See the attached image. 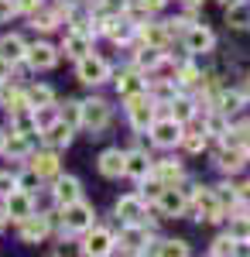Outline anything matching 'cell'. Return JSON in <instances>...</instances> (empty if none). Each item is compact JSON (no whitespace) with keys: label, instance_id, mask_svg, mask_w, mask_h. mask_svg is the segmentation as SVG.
<instances>
[{"label":"cell","instance_id":"6da1fadb","mask_svg":"<svg viewBox=\"0 0 250 257\" xmlns=\"http://www.w3.org/2000/svg\"><path fill=\"white\" fill-rule=\"evenodd\" d=\"M113 123V106L99 96H89V99H79V127L89 134V138H99L106 127Z\"/></svg>","mask_w":250,"mask_h":257},{"label":"cell","instance_id":"7a4b0ae2","mask_svg":"<svg viewBox=\"0 0 250 257\" xmlns=\"http://www.w3.org/2000/svg\"><path fill=\"white\" fill-rule=\"evenodd\" d=\"M93 223H96V209H93L86 199H76V202H65V206H58V226H62V237H76V233H86Z\"/></svg>","mask_w":250,"mask_h":257},{"label":"cell","instance_id":"3957f363","mask_svg":"<svg viewBox=\"0 0 250 257\" xmlns=\"http://www.w3.org/2000/svg\"><path fill=\"white\" fill-rule=\"evenodd\" d=\"M189 209L195 213L199 223H223L226 219V209L219 206L212 185H192L189 189Z\"/></svg>","mask_w":250,"mask_h":257},{"label":"cell","instance_id":"277c9868","mask_svg":"<svg viewBox=\"0 0 250 257\" xmlns=\"http://www.w3.org/2000/svg\"><path fill=\"white\" fill-rule=\"evenodd\" d=\"M123 103H127V123H131V131L134 134H148L154 117H158V103L151 99V93L144 89L137 96H127Z\"/></svg>","mask_w":250,"mask_h":257},{"label":"cell","instance_id":"5b68a950","mask_svg":"<svg viewBox=\"0 0 250 257\" xmlns=\"http://www.w3.org/2000/svg\"><path fill=\"white\" fill-rule=\"evenodd\" d=\"M76 79L82 86H103L113 79V65L96 52H86L82 59H76Z\"/></svg>","mask_w":250,"mask_h":257},{"label":"cell","instance_id":"8992f818","mask_svg":"<svg viewBox=\"0 0 250 257\" xmlns=\"http://www.w3.org/2000/svg\"><path fill=\"white\" fill-rule=\"evenodd\" d=\"M96 35H106L113 45H131L137 38V21L134 14H113V18H99L96 21Z\"/></svg>","mask_w":250,"mask_h":257},{"label":"cell","instance_id":"52a82bcc","mask_svg":"<svg viewBox=\"0 0 250 257\" xmlns=\"http://www.w3.org/2000/svg\"><path fill=\"white\" fill-rule=\"evenodd\" d=\"M151 230L148 223H123L120 226V237H116V250L120 254H151Z\"/></svg>","mask_w":250,"mask_h":257},{"label":"cell","instance_id":"ba28073f","mask_svg":"<svg viewBox=\"0 0 250 257\" xmlns=\"http://www.w3.org/2000/svg\"><path fill=\"white\" fill-rule=\"evenodd\" d=\"M233 131V127H230ZM247 161V151H243V138H219V151H216V168L223 172V175H236Z\"/></svg>","mask_w":250,"mask_h":257},{"label":"cell","instance_id":"9c48e42d","mask_svg":"<svg viewBox=\"0 0 250 257\" xmlns=\"http://www.w3.org/2000/svg\"><path fill=\"white\" fill-rule=\"evenodd\" d=\"M182 45H185L189 55L202 59V55H209L212 48H216V31H212L209 24H202V21H192L185 28V35H182Z\"/></svg>","mask_w":250,"mask_h":257},{"label":"cell","instance_id":"30bf717a","mask_svg":"<svg viewBox=\"0 0 250 257\" xmlns=\"http://www.w3.org/2000/svg\"><path fill=\"white\" fill-rule=\"evenodd\" d=\"M182 131H185V123H178L172 113H165V117H154L151 123V144L154 148H161V151H172L178 148V141H182Z\"/></svg>","mask_w":250,"mask_h":257},{"label":"cell","instance_id":"8fae6325","mask_svg":"<svg viewBox=\"0 0 250 257\" xmlns=\"http://www.w3.org/2000/svg\"><path fill=\"white\" fill-rule=\"evenodd\" d=\"M158 213L168 219H178L189 213V189H178V185H161V192L154 196Z\"/></svg>","mask_w":250,"mask_h":257},{"label":"cell","instance_id":"7c38bea8","mask_svg":"<svg viewBox=\"0 0 250 257\" xmlns=\"http://www.w3.org/2000/svg\"><path fill=\"white\" fill-rule=\"evenodd\" d=\"M86 257H106L116 250V233L113 230H106V226H89L86 233H82V247H79Z\"/></svg>","mask_w":250,"mask_h":257},{"label":"cell","instance_id":"4fadbf2b","mask_svg":"<svg viewBox=\"0 0 250 257\" xmlns=\"http://www.w3.org/2000/svg\"><path fill=\"white\" fill-rule=\"evenodd\" d=\"M58 52L52 41H35V45H28V52H24V65L28 69H35V72H52L58 65Z\"/></svg>","mask_w":250,"mask_h":257},{"label":"cell","instance_id":"5bb4252c","mask_svg":"<svg viewBox=\"0 0 250 257\" xmlns=\"http://www.w3.org/2000/svg\"><path fill=\"white\" fill-rule=\"evenodd\" d=\"M48 233H52V216H48V213H38V209H35L28 219H21V223H18L21 243H45Z\"/></svg>","mask_w":250,"mask_h":257},{"label":"cell","instance_id":"9a60e30c","mask_svg":"<svg viewBox=\"0 0 250 257\" xmlns=\"http://www.w3.org/2000/svg\"><path fill=\"white\" fill-rule=\"evenodd\" d=\"M4 216L21 223V219H28L35 209H38V202H35V192H24V189H14V192H7L4 196Z\"/></svg>","mask_w":250,"mask_h":257},{"label":"cell","instance_id":"2e32d148","mask_svg":"<svg viewBox=\"0 0 250 257\" xmlns=\"http://www.w3.org/2000/svg\"><path fill=\"white\" fill-rule=\"evenodd\" d=\"M113 213L120 223H148V199L141 192H127V196L116 199Z\"/></svg>","mask_w":250,"mask_h":257},{"label":"cell","instance_id":"e0dca14e","mask_svg":"<svg viewBox=\"0 0 250 257\" xmlns=\"http://www.w3.org/2000/svg\"><path fill=\"white\" fill-rule=\"evenodd\" d=\"M151 168H154V158L144 151V148L123 151V178H134L137 185H141L144 178H151Z\"/></svg>","mask_w":250,"mask_h":257},{"label":"cell","instance_id":"ac0fdd59","mask_svg":"<svg viewBox=\"0 0 250 257\" xmlns=\"http://www.w3.org/2000/svg\"><path fill=\"white\" fill-rule=\"evenodd\" d=\"M72 138H76V127L72 123H65L62 117H55L45 131L38 134V141L45 144V148H55V151H65L69 144H72Z\"/></svg>","mask_w":250,"mask_h":257},{"label":"cell","instance_id":"d6986e66","mask_svg":"<svg viewBox=\"0 0 250 257\" xmlns=\"http://www.w3.org/2000/svg\"><path fill=\"white\" fill-rule=\"evenodd\" d=\"M28 168L41 178V182H48V178H55L62 172V165H58V151L55 148H41V151H31L28 155Z\"/></svg>","mask_w":250,"mask_h":257},{"label":"cell","instance_id":"ffe728a7","mask_svg":"<svg viewBox=\"0 0 250 257\" xmlns=\"http://www.w3.org/2000/svg\"><path fill=\"white\" fill-rule=\"evenodd\" d=\"M113 89H116V96L120 99H127V96H137V93H144L148 89V76L141 72V69H120L113 76Z\"/></svg>","mask_w":250,"mask_h":257},{"label":"cell","instance_id":"44dd1931","mask_svg":"<svg viewBox=\"0 0 250 257\" xmlns=\"http://www.w3.org/2000/svg\"><path fill=\"white\" fill-rule=\"evenodd\" d=\"M172 28H168V21H144V24H137V41L141 45H154V48H168L172 45Z\"/></svg>","mask_w":250,"mask_h":257},{"label":"cell","instance_id":"7402d4cb","mask_svg":"<svg viewBox=\"0 0 250 257\" xmlns=\"http://www.w3.org/2000/svg\"><path fill=\"white\" fill-rule=\"evenodd\" d=\"M165 62H168V48L141 45V48L134 52V62H131V65H134V69H141L144 76H154V72H158V69H161Z\"/></svg>","mask_w":250,"mask_h":257},{"label":"cell","instance_id":"603a6c76","mask_svg":"<svg viewBox=\"0 0 250 257\" xmlns=\"http://www.w3.org/2000/svg\"><path fill=\"white\" fill-rule=\"evenodd\" d=\"M52 182H55V185H52V199H55V206H65V202L82 199V182H79L76 175H62V172H58Z\"/></svg>","mask_w":250,"mask_h":257},{"label":"cell","instance_id":"cb8c5ba5","mask_svg":"<svg viewBox=\"0 0 250 257\" xmlns=\"http://www.w3.org/2000/svg\"><path fill=\"white\" fill-rule=\"evenodd\" d=\"M165 106H168V113H172L178 123H192V120L199 117V99L189 96V93H175Z\"/></svg>","mask_w":250,"mask_h":257},{"label":"cell","instance_id":"d4e9b609","mask_svg":"<svg viewBox=\"0 0 250 257\" xmlns=\"http://www.w3.org/2000/svg\"><path fill=\"white\" fill-rule=\"evenodd\" d=\"M247 103H250V99H247L243 89H223V86H219V93L212 96V106H216V110H223L226 117L243 113V106H247Z\"/></svg>","mask_w":250,"mask_h":257},{"label":"cell","instance_id":"484cf974","mask_svg":"<svg viewBox=\"0 0 250 257\" xmlns=\"http://www.w3.org/2000/svg\"><path fill=\"white\" fill-rule=\"evenodd\" d=\"M151 178H158L161 185H182L185 182V168H182V161H175V158H161V161H154Z\"/></svg>","mask_w":250,"mask_h":257},{"label":"cell","instance_id":"4316f807","mask_svg":"<svg viewBox=\"0 0 250 257\" xmlns=\"http://www.w3.org/2000/svg\"><path fill=\"white\" fill-rule=\"evenodd\" d=\"M223 21L230 31H250V0H233L223 7Z\"/></svg>","mask_w":250,"mask_h":257},{"label":"cell","instance_id":"83f0119b","mask_svg":"<svg viewBox=\"0 0 250 257\" xmlns=\"http://www.w3.org/2000/svg\"><path fill=\"white\" fill-rule=\"evenodd\" d=\"M96 168H99V175L103 178H123V151L120 148H106V151H99V158H96Z\"/></svg>","mask_w":250,"mask_h":257},{"label":"cell","instance_id":"f1b7e54d","mask_svg":"<svg viewBox=\"0 0 250 257\" xmlns=\"http://www.w3.org/2000/svg\"><path fill=\"white\" fill-rule=\"evenodd\" d=\"M31 151H35V134L31 131H11L7 134V148H4L7 158H28Z\"/></svg>","mask_w":250,"mask_h":257},{"label":"cell","instance_id":"f546056e","mask_svg":"<svg viewBox=\"0 0 250 257\" xmlns=\"http://www.w3.org/2000/svg\"><path fill=\"white\" fill-rule=\"evenodd\" d=\"M202 131H206L209 138H226V134H230V117H226L223 110H216V106H206V113H202Z\"/></svg>","mask_w":250,"mask_h":257},{"label":"cell","instance_id":"4dcf8cb0","mask_svg":"<svg viewBox=\"0 0 250 257\" xmlns=\"http://www.w3.org/2000/svg\"><path fill=\"white\" fill-rule=\"evenodd\" d=\"M127 11H134V0H96L93 11H89V18H93V31H96V21L99 18H113V14H127Z\"/></svg>","mask_w":250,"mask_h":257},{"label":"cell","instance_id":"1f68e13d","mask_svg":"<svg viewBox=\"0 0 250 257\" xmlns=\"http://www.w3.org/2000/svg\"><path fill=\"white\" fill-rule=\"evenodd\" d=\"M24 52H28V41L21 38V35H14V31H11V35H0V55H4V59H11L14 65H21V62H24Z\"/></svg>","mask_w":250,"mask_h":257},{"label":"cell","instance_id":"d6a6232c","mask_svg":"<svg viewBox=\"0 0 250 257\" xmlns=\"http://www.w3.org/2000/svg\"><path fill=\"white\" fill-rule=\"evenodd\" d=\"M24 93H28V103H31V110H38V106H55V89L48 86V82H35V86H24Z\"/></svg>","mask_w":250,"mask_h":257},{"label":"cell","instance_id":"836d02e7","mask_svg":"<svg viewBox=\"0 0 250 257\" xmlns=\"http://www.w3.org/2000/svg\"><path fill=\"white\" fill-rule=\"evenodd\" d=\"M178 148H182L185 155H202V151L209 148V134H206V131H182Z\"/></svg>","mask_w":250,"mask_h":257},{"label":"cell","instance_id":"e575fe53","mask_svg":"<svg viewBox=\"0 0 250 257\" xmlns=\"http://www.w3.org/2000/svg\"><path fill=\"white\" fill-rule=\"evenodd\" d=\"M151 254H158V257H189L192 247H189L185 240H154Z\"/></svg>","mask_w":250,"mask_h":257},{"label":"cell","instance_id":"d590c367","mask_svg":"<svg viewBox=\"0 0 250 257\" xmlns=\"http://www.w3.org/2000/svg\"><path fill=\"white\" fill-rule=\"evenodd\" d=\"M250 209H240V213H230L226 216V233L233 240H250Z\"/></svg>","mask_w":250,"mask_h":257},{"label":"cell","instance_id":"8d00e7d4","mask_svg":"<svg viewBox=\"0 0 250 257\" xmlns=\"http://www.w3.org/2000/svg\"><path fill=\"white\" fill-rule=\"evenodd\" d=\"M212 192H216L219 206H223L226 213H233V209H243V206H240V199H236V185H230V182H219V185H212Z\"/></svg>","mask_w":250,"mask_h":257},{"label":"cell","instance_id":"74e56055","mask_svg":"<svg viewBox=\"0 0 250 257\" xmlns=\"http://www.w3.org/2000/svg\"><path fill=\"white\" fill-rule=\"evenodd\" d=\"M233 243H236V240H233L230 233H223V237H216V240L209 243V254H212V257H230V254H233Z\"/></svg>","mask_w":250,"mask_h":257},{"label":"cell","instance_id":"f35d334b","mask_svg":"<svg viewBox=\"0 0 250 257\" xmlns=\"http://www.w3.org/2000/svg\"><path fill=\"white\" fill-rule=\"evenodd\" d=\"M55 117H58V106H38V110H35V127H38V134H41V131H45V127H48Z\"/></svg>","mask_w":250,"mask_h":257},{"label":"cell","instance_id":"ab89813d","mask_svg":"<svg viewBox=\"0 0 250 257\" xmlns=\"http://www.w3.org/2000/svg\"><path fill=\"white\" fill-rule=\"evenodd\" d=\"M58 117L65 120V123H72V127H79V99H65V106L58 110Z\"/></svg>","mask_w":250,"mask_h":257},{"label":"cell","instance_id":"60d3db41","mask_svg":"<svg viewBox=\"0 0 250 257\" xmlns=\"http://www.w3.org/2000/svg\"><path fill=\"white\" fill-rule=\"evenodd\" d=\"M38 185H41V178L35 175L31 168H28V172H21V175H18V189H24V192H35Z\"/></svg>","mask_w":250,"mask_h":257},{"label":"cell","instance_id":"b9f144b4","mask_svg":"<svg viewBox=\"0 0 250 257\" xmlns=\"http://www.w3.org/2000/svg\"><path fill=\"white\" fill-rule=\"evenodd\" d=\"M18 189V172H0V199Z\"/></svg>","mask_w":250,"mask_h":257},{"label":"cell","instance_id":"7bdbcfd3","mask_svg":"<svg viewBox=\"0 0 250 257\" xmlns=\"http://www.w3.org/2000/svg\"><path fill=\"white\" fill-rule=\"evenodd\" d=\"M14 14H21V11H18V0H0V24H7Z\"/></svg>","mask_w":250,"mask_h":257},{"label":"cell","instance_id":"ee69618b","mask_svg":"<svg viewBox=\"0 0 250 257\" xmlns=\"http://www.w3.org/2000/svg\"><path fill=\"white\" fill-rule=\"evenodd\" d=\"M236 199H240V206H243V209H250V178L236 185Z\"/></svg>","mask_w":250,"mask_h":257},{"label":"cell","instance_id":"f6af8a7d","mask_svg":"<svg viewBox=\"0 0 250 257\" xmlns=\"http://www.w3.org/2000/svg\"><path fill=\"white\" fill-rule=\"evenodd\" d=\"M11 79H14V62L0 55V82H11Z\"/></svg>","mask_w":250,"mask_h":257},{"label":"cell","instance_id":"bcb514c9","mask_svg":"<svg viewBox=\"0 0 250 257\" xmlns=\"http://www.w3.org/2000/svg\"><path fill=\"white\" fill-rule=\"evenodd\" d=\"M137 4H141V11H148V14L161 11V7H168V0H137Z\"/></svg>","mask_w":250,"mask_h":257},{"label":"cell","instance_id":"7dc6e473","mask_svg":"<svg viewBox=\"0 0 250 257\" xmlns=\"http://www.w3.org/2000/svg\"><path fill=\"white\" fill-rule=\"evenodd\" d=\"M45 0H18V11L21 14H31V11H38Z\"/></svg>","mask_w":250,"mask_h":257},{"label":"cell","instance_id":"c3c4849f","mask_svg":"<svg viewBox=\"0 0 250 257\" xmlns=\"http://www.w3.org/2000/svg\"><path fill=\"white\" fill-rule=\"evenodd\" d=\"M7 134H11V127H0V155H4V148H7Z\"/></svg>","mask_w":250,"mask_h":257},{"label":"cell","instance_id":"681fc988","mask_svg":"<svg viewBox=\"0 0 250 257\" xmlns=\"http://www.w3.org/2000/svg\"><path fill=\"white\" fill-rule=\"evenodd\" d=\"M243 151H247V161H250V131L243 134Z\"/></svg>","mask_w":250,"mask_h":257},{"label":"cell","instance_id":"f907efd6","mask_svg":"<svg viewBox=\"0 0 250 257\" xmlns=\"http://www.w3.org/2000/svg\"><path fill=\"white\" fill-rule=\"evenodd\" d=\"M243 93H247V99H250V69H247V82H243Z\"/></svg>","mask_w":250,"mask_h":257},{"label":"cell","instance_id":"816d5d0a","mask_svg":"<svg viewBox=\"0 0 250 257\" xmlns=\"http://www.w3.org/2000/svg\"><path fill=\"white\" fill-rule=\"evenodd\" d=\"M4 226H7V216H4V209H0V233H4Z\"/></svg>","mask_w":250,"mask_h":257},{"label":"cell","instance_id":"f5cc1de1","mask_svg":"<svg viewBox=\"0 0 250 257\" xmlns=\"http://www.w3.org/2000/svg\"><path fill=\"white\" fill-rule=\"evenodd\" d=\"M69 4H76V0H69Z\"/></svg>","mask_w":250,"mask_h":257}]
</instances>
